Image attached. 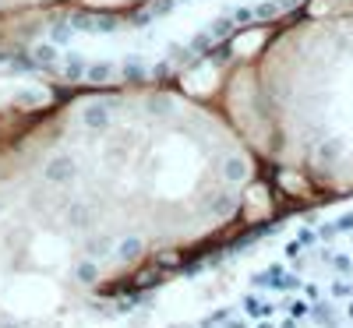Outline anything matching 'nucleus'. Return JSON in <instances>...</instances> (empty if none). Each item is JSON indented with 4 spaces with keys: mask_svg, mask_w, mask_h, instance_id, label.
I'll return each instance as SVG.
<instances>
[{
    "mask_svg": "<svg viewBox=\"0 0 353 328\" xmlns=\"http://www.w3.org/2000/svg\"><path fill=\"white\" fill-rule=\"evenodd\" d=\"M219 328H353V198L261 240Z\"/></svg>",
    "mask_w": 353,
    "mask_h": 328,
    "instance_id": "1",
    "label": "nucleus"
}]
</instances>
